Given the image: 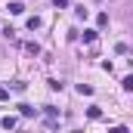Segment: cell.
<instances>
[{
	"label": "cell",
	"instance_id": "6da1fadb",
	"mask_svg": "<svg viewBox=\"0 0 133 133\" xmlns=\"http://www.w3.org/2000/svg\"><path fill=\"white\" fill-rule=\"evenodd\" d=\"M77 93H81V96H93V87H90V84H77Z\"/></svg>",
	"mask_w": 133,
	"mask_h": 133
},
{
	"label": "cell",
	"instance_id": "7a4b0ae2",
	"mask_svg": "<svg viewBox=\"0 0 133 133\" xmlns=\"http://www.w3.org/2000/svg\"><path fill=\"white\" fill-rule=\"evenodd\" d=\"M9 12H12V16H22L25 6H22V3H9Z\"/></svg>",
	"mask_w": 133,
	"mask_h": 133
},
{
	"label": "cell",
	"instance_id": "3957f363",
	"mask_svg": "<svg viewBox=\"0 0 133 133\" xmlns=\"http://www.w3.org/2000/svg\"><path fill=\"white\" fill-rule=\"evenodd\" d=\"M0 124H3V127H6V130H12V127H16V118H12V115H6V118H3V121H0Z\"/></svg>",
	"mask_w": 133,
	"mask_h": 133
},
{
	"label": "cell",
	"instance_id": "277c9868",
	"mask_svg": "<svg viewBox=\"0 0 133 133\" xmlns=\"http://www.w3.org/2000/svg\"><path fill=\"white\" fill-rule=\"evenodd\" d=\"M96 25H99V28L108 25V12H99V16H96Z\"/></svg>",
	"mask_w": 133,
	"mask_h": 133
},
{
	"label": "cell",
	"instance_id": "5b68a950",
	"mask_svg": "<svg viewBox=\"0 0 133 133\" xmlns=\"http://www.w3.org/2000/svg\"><path fill=\"white\" fill-rule=\"evenodd\" d=\"M102 111H99V105H93V108H90V111H87V118H90V121H96V118H99Z\"/></svg>",
	"mask_w": 133,
	"mask_h": 133
},
{
	"label": "cell",
	"instance_id": "8992f818",
	"mask_svg": "<svg viewBox=\"0 0 133 133\" xmlns=\"http://www.w3.org/2000/svg\"><path fill=\"white\" fill-rule=\"evenodd\" d=\"M93 40H96V31H90V28H87V31H84V43H93Z\"/></svg>",
	"mask_w": 133,
	"mask_h": 133
},
{
	"label": "cell",
	"instance_id": "52a82bcc",
	"mask_svg": "<svg viewBox=\"0 0 133 133\" xmlns=\"http://www.w3.org/2000/svg\"><path fill=\"white\" fill-rule=\"evenodd\" d=\"M25 50H28V53H31V56H37V53H40V46H37V43H34V40H31V43H25Z\"/></svg>",
	"mask_w": 133,
	"mask_h": 133
},
{
	"label": "cell",
	"instance_id": "ba28073f",
	"mask_svg": "<svg viewBox=\"0 0 133 133\" xmlns=\"http://www.w3.org/2000/svg\"><path fill=\"white\" fill-rule=\"evenodd\" d=\"M28 28H31V31H34V28H40V19H37V16H31V19H28Z\"/></svg>",
	"mask_w": 133,
	"mask_h": 133
},
{
	"label": "cell",
	"instance_id": "9c48e42d",
	"mask_svg": "<svg viewBox=\"0 0 133 133\" xmlns=\"http://www.w3.org/2000/svg\"><path fill=\"white\" fill-rule=\"evenodd\" d=\"M121 84H124V90H133V74H130V77H124Z\"/></svg>",
	"mask_w": 133,
	"mask_h": 133
},
{
	"label": "cell",
	"instance_id": "30bf717a",
	"mask_svg": "<svg viewBox=\"0 0 133 133\" xmlns=\"http://www.w3.org/2000/svg\"><path fill=\"white\" fill-rule=\"evenodd\" d=\"M0 99H9V90L6 87H0Z\"/></svg>",
	"mask_w": 133,
	"mask_h": 133
},
{
	"label": "cell",
	"instance_id": "8fae6325",
	"mask_svg": "<svg viewBox=\"0 0 133 133\" xmlns=\"http://www.w3.org/2000/svg\"><path fill=\"white\" fill-rule=\"evenodd\" d=\"M53 3H56L59 9H65V6H68V0H53Z\"/></svg>",
	"mask_w": 133,
	"mask_h": 133
}]
</instances>
